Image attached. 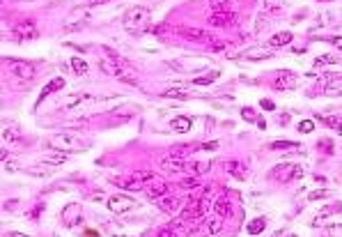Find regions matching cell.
I'll list each match as a JSON object with an SVG mask.
<instances>
[{"label":"cell","mask_w":342,"mask_h":237,"mask_svg":"<svg viewBox=\"0 0 342 237\" xmlns=\"http://www.w3.org/2000/svg\"><path fill=\"white\" fill-rule=\"evenodd\" d=\"M149 19H152V14H149L147 7L143 5H136V7H129V10L124 12V30L131 35H140L145 33V30L149 28Z\"/></svg>","instance_id":"cell-1"},{"label":"cell","mask_w":342,"mask_h":237,"mask_svg":"<svg viewBox=\"0 0 342 237\" xmlns=\"http://www.w3.org/2000/svg\"><path fill=\"white\" fill-rule=\"evenodd\" d=\"M51 148L53 150H60V152H76V150H83L81 140L76 138L74 134H56L51 136Z\"/></svg>","instance_id":"cell-2"},{"label":"cell","mask_w":342,"mask_h":237,"mask_svg":"<svg viewBox=\"0 0 342 237\" xmlns=\"http://www.w3.org/2000/svg\"><path fill=\"white\" fill-rule=\"evenodd\" d=\"M271 177H276L278 182H290V180H299L303 177V168L299 163H280L271 171Z\"/></svg>","instance_id":"cell-3"},{"label":"cell","mask_w":342,"mask_h":237,"mask_svg":"<svg viewBox=\"0 0 342 237\" xmlns=\"http://www.w3.org/2000/svg\"><path fill=\"white\" fill-rule=\"evenodd\" d=\"M7 65H10L12 74L19 76L21 81H33L35 74H37V69H35V65H30L28 60H16V58H7Z\"/></svg>","instance_id":"cell-4"},{"label":"cell","mask_w":342,"mask_h":237,"mask_svg":"<svg viewBox=\"0 0 342 237\" xmlns=\"http://www.w3.org/2000/svg\"><path fill=\"white\" fill-rule=\"evenodd\" d=\"M106 205L113 214H117V217H120V214H126L129 209H136V200L131 198V196H124V194L111 196V198L106 200Z\"/></svg>","instance_id":"cell-5"},{"label":"cell","mask_w":342,"mask_h":237,"mask_svg":"<svg viewBox=\"0 0 342 237\" xmlns=\"http://www.w3.org/2000/svg\"><path fill=\"white\" fill-rule=\"evenodd\" d=\"M232 23H236V14L230 10H216L209 16V26L214 28H230Z\"/></svg>","instance_id":"cell-6"},{"label":"cell","mask_w":342,"mask_h":237,"mask_svg":"<svg viewBox=\"0 0 342 237\" xmlns=\"http://www.w3.org/2000/svg\"><path fill=\"white\" fill-rule=\"evenodd\" d=\"M179 35L184 39H191V42H200V44H209L212 42V33H209V30H202V28H181L179 30Z\"/></svg>","instance_id":"cell-7"},{"label":"cell","mask_w":342,"mask_h":237,"mask_svg":"<svg viewBox=\"0 0 342 237\" xmlns=\"http://www.w3.org/2000/svg\"><path fill=\"white\" fill-rule=\"evenodd\" d=\"M273 88L276 90H294L296 88V74L294 72H278L276 81H273Z\"/></svg>","instance_id":"cell-8"},{"label":"cell","mask_w":342,"mask_h":237,"mask_svg":"<svg viewBox=\"0 0 342 237\" xmlns=\"http://www.w3.org/2000/svg\"><path fill=\"white\" fill-rule=\"evenodd\" d=\"M159 166L163 168L166 173H184L186 168H189V163H186V159H177V157H163L161 161H159Z\"/></svg>","instance_id":"cell-9"},{"label":"cell","mask_w":342,"mask_h":237,"mask_svg":"<svg viewBox=\"0 0 342 237\" xmlns=\"http://www.w3.org/2000/svg\"><path fill=\"white\" fill-rule=\"evenodd\" d=\"M223 171H225L227 175H232L234 180H239V182L248 180V168H246V163H241V161H225L223 163Z\"/></svg>","instance_id":"cell-10"},{"label":"cell","mask_w":342,"mask_h":237,"mask_svg":"<svg viewBox=\"0 0 342 237\" xmlns=\"http://www.w3.org/2000/svg\"><path fill=\"white\" fill-rule=\"evenodd\" d=\"M37 26L33 21H23V23H16L14 26V37L16 39H35L37 37Z\"/></svg>","instance_id":"cell-11"},{"label":"cell","mask_w":342,"mask_h":237,"mask_svg":"<svg viewBox=\"0 0 342 237\" xmlns=\"http://www.w3.org/2000/svg\"><path fill=\"white\" fill-rule=\"evenodd\" d=\"M62 223L65 226H74V223H78L81 221V205H76V203H71V205H67L65 209H62Z\"/></svg>","instance_id":"cell-12"},{"label":"cell","mask_w":342,"mask_h":237,"mask_svg":"<svg viewBox=\"0 0 342 237\" xmlns=\"http://www.w3.org/2000/svg\"><path fill=\"white\" fill-rule=\"evenodd\" d=\"M159 203V209L161 212H166V214H172V212H177L179 209V205H181V198L179 196H172V194H168V196H163L161 200H156Z\"/></svg>","instance_id":"cell-13"},{"label":"cell","mask_w":342,"mask_h":237,"mask_svg":"<svg viewBox=\"0 0 342 237\" xmlns=\"http://www.w3.org/2000/svg\"><path fill=\"white\" fill-rule=\"evenodd\" d=\"M65 85H67V83H65V79H53L51 83H46V85H44V88H42V92H39V97H37V106L44 102V99L48 97V94H53V92H60V90L65 88Z\"/></svg>","instance_id":"cell-14"},{"label":"cell","mask_w":342,"mask_h":237,"mask_svg":"<svg viewBox=\"0 0 342 237\" xmlns=\"http://www.w3.org/2000/svg\"><path fill=\"white\" fill-rule=\"evenodd\" d=\"M170 194V186L166 184V182H159V184H152V186H145V196H147L149 200H161L163 196Z\"/></svg>","instance_id":"cell-15"},{"label":"cell","mask_w":342,"mask_h":237,"mask_svg":"<svg viewBox=\"0 0 342 237\" xmlns=\"http://www.w3.org/2000/svg\"><path fill=\"white\" fill-rule=\"evenodd\" d=\"M214 214L221 219H227L232 214V205H230V200H227V196L216 198V203H214Z\"/></svg>","instance_id":"cell-16"},{"label":"cell","mask_w":342,"mask_h":237,"mask_svg":"<svg viewBox=\"0 0 342 237\" xmlns=\"http://www.w3.org/2000/svg\"><path fill=\"white\" fill-rule=\"evenodd\" d=\"M333 214H337V212H333L331 207H324V209H319V212L314 214V219H312V226H314V228L331 226V219H333Z\"/></svg>","instance_id":"cell-17"},{"label":"cell","mask_w":342,"mask_h":237,"mask_svg":"<svg viewBox=\"0 0 342 237\" xmlns=\"http://www.w3.org/2000/svg\"><path fill=\"white\" fill-rule=\"evenodd\" d=\"M113 184L122 186V189H129V191H140V189H145L143 182L134 180L131 175H129V177H113Z\"/></svg>","instance_id":"cell-18"},{"label":"cell","mask_w":342,"mask_h":237,"mask_svg":"<svg viewBox=\"0 0 342 237\" xmlns=\"http://www.w3.org/2000/svg\"><path fill=\"white\" fill-rule=\"evenodd\" d=\"M67 152H60V150H56V152H48V154H44L42 157V163H48V166H62V163L67 161Z\"/></svg>","instance_id":"cell-19"},{"label":"cell","mask_w":342,"mask_h":237,"mask_svg":"<svg viewBox=\"0 0 342 237\" xmlns=\"http://www.w3.org/2000/svg\"><path fill=\"white\" fill-rule=\"evenodd\" d=\"M195 150H200V145H191V143H186V145H175V148H170V157H177V159H184V157H189V154H193Z\"/></svg>","instance_id":"cell-20"},{"label":"cell","mask_w":342,"mask_h":237,"mask_svg":"<svg viewBox=\"0 0 342 237\" xmlns=\"http://www.w3.org/2000/svg\"><path fill=\"white\" fill-rule=\"evenodd\" d=\"M170 127L175 131H179V134H186V131L193 127V120H191L189 115H177L175 120H170Z\"/></svg>","instance_id":"cell-21"},{"label":"cell","mask_w":342,"mask_h":237,"mask_svg":"<svg viewBox=\"0 0 342 237\" xmlns=\"http://www.w3.org/2000/svg\"><path fill=\"white\" fill-rule=\"evenodd\" d=\"M290 42H292V33H287V30H285V33H278V35H273V37L269 39V44H267V46L276 51L278 46H287V44H290Z\"/></svg>","instance_id":"cell-22"},{"label":"cell","mask_w":342,"mask_h":237,"mask_svg":"<svg viewBox=\"0 0 342 237\" xmlns=\"http://www.w3.org/2000/svg\"><path fill=\"white\" fill-rule=\"evenodd\" d=\"M273 56V49H253V51L246 53V60H267Z\"/></svg>","instance_id":"cell-23"},{"label":"cell","mask_w":342,"mask_h":237,"mask_svg":"<svg viewBox=\"0 0 342 237\" xmlns=\"http://www.w3.org/2000/svg\"><path fill=\"white\" fill-rule=\"evenodd\" d=\"M69 65H71V72H74L76 76H85L90 72V65L83 60V58H71Z\"/></svg>","instance_id":"cell-24"},{"label":"cell","mask_w":342,"mask_h":237,"mask_svg":"<svg viewBox=\"0 0 342 237\" xmlns=\"http://www.w3.org/2000/svg\"><path fill=\"white\" fill-rule=\"evenodd\" d=\"M140 108L138 106H131V104H124V106H117L115 111H113V115L115 117H131V115H138Z\"/></svg>","instance_id":"cell-25"},{"label":"cell","mask_w":342,"mask_h":237,"mask_svg":"<svg viewBox=\"0 0 342 237\" xmlns=\"http://www.w3.org/2000/svg\"><path fill=\"white\" fill-rule=\"evenodd\" d=\"M212 166H214L212 159H204V161H195V163H191V171H193L195 175H207V173L212 171Z\"/></svg>","instance_id":"cell-26"},{"label":"cell","mask_w":342,"mask_h":237,"mask_svg":"<svg viewBox=\"0 0 342 237\" xmlns=\"http://www.w3.org/2000/svg\"><path fill=\"white\" fill-rule=\"evenodd\" d=\"M85 102H94L92 94H74V97H69L65 102V108H74V106H81V104Z\"/></svg>","instance_id":"cell-27"},{"label":"cell","mask_w":342,"mask_h":237,"mask_svg":"<svg viewBox=\"0 0 342 237\" xmlns=\"http://www.w3.org/2000/svg\"><path fill=\"white\" fill-rule=\"evenodd\" d=\"M264 228H267V219H264V217L253 219V221L248 223V232H250V235H259V232H264Z\"/></svg>","instance_id":"cell-28"},{"label":"cell","mask_w":342,"mask_h":237,"mask_svg":"<svg viewBox=\"0 0 342 237\" xmlns=\"http://www.w3.org/2000/svg\"><path fill=\"white\" fill-rule=\"evenodd\" d=\"M218 76H221V72H212V74H207V76H200V79L191 81V85H212Z\"/></svg>","instance_id":"cell-29"},{"label":"cell","mask_w":342,"mask_h":237,"mask_svg":"<svg viewBox=\"0 0 342 237\" xmlns=\"http://www.w3.org/2000/svg\"><path fill=\"white\" fill-rule=\"evenodd\" d=\"M335 62H337V58H335V56H331V53H326V56L314 58L312 67H326V65H335Z\"/></svg>","instance_id":"cell-30"},{"label":"cell","mask_w":342,"mask_h":237,"mask_svg":"<svg viewBox=\"0 0 342 237\" xmlns=\"http://www.w3.org/2000/svg\"><path fill=\"white\" fill-rule=\"evenodd\" d=\"M221 230H223V219L221 217L212 219V221L207 223V232H209V235H216V232H221Z\"/></svg>","instance_id":"cell-31"},{"label":"cell","mask_w":342,"mask_h":237,"mask_svg":"<svg viewBox=\"0 0 342 237\" xmlns=\"http://www.w3.org/2000/svg\"><path fill=\"white\" fill-rule=\"evenodd\" d=\"M200 186V177H184L179 182V189H198Z\"/></svg>","instance_id":"cell-32"},{"label":"cell","mask_w":342,"mask_h":237,"mask_svg":"<svg viewBox=\"0 0 342 237\" xmlns=\"http://www.w3.org/2000/svg\"><path fill=\"white\" fill-rule=\"evenodd\" d=\"M328 196H331L328 189H314L312 194H308V200L312 203V200H324V198H328Z\"/></svg>","instance_id":"cell-33"},{"label":"cell","mask_w":342,"mask_h":237,"mask_svg":"<svg viewBox=\"0 0 342 237\" xmlns=\"http://www.w3.org/2000/svg\"><path fill=\"white\" fill-rule=\"evenodd\" d=\"M317 148H319V152H324V154H333V140L331 138H322L317 143Z\"/></svg>","instance_id":"cell-34"},{"label":"cell","mask_w":342,"mask_h":237,"mask_svg":"<svg viewBox=\"0 0 342 237\" xmlns=\"http://www.w3.org/2000/svg\"><path fill=\"white\" fill-rule=\"evenodd\" d=\"M324 92L331 94V97H342V83H331L324 88Z\"/></svg>","instance_id":"cell-35"},{"label":"cell","mask_w":342,"mask_h":237,"mask_svg":"<svg viewBox=\"0 0 342 237\" xmlns=\"http://www.w3.org/2000/svg\"><path fill=\"white\" fill-rule=\"evenodd\" d=\"M241 117H244L246 122H257V120H259V117H257V113H255L253 108H248V106H246V108H241Z\"/></svg>","instance_id":"cell-36"},{"label":"cell","mask_w":342,"mask_h":237,"mask_svg":"<svg viewBox=\"0 0 342 237\" xmlns=\"http://www.w3.org/2000/svg\"><path fill=\"white\" fill-rule=\"evenodd\" d=\"M163 97H175V99H186V97H189V92H186V90H177V88H172V90H166V92H163Z\"/></svg>","instance_id":"cell-37"},{"label":"cell","mask_w":342,"mask_h":237,"mask_svg":"<svg viewBox=\"0 0 342 237\" xmlns=\"http://www.w3.org/2000/svg\"><path fill=\"white\" fill-rule=\"evenodd\" d=\"M3 138H5V143H12V140L19 138V131H14L12 127H5L3 129Z\"/></svg>","instance_id":"cell-38"},{"label":"cell","mask_w":342,"mask_h":237,"mask_svg":"<svg viewBox=\"0 0 342 237\" xmlns=\"http://www.w3.org/2000/svg\"><path fill=\"white\" fill-rule=\"evenodd\" d=\"M294 145V140H276V143H271V150H290Z\"/></svg>","instance_id":"cell-39"},{"label":"cell","mask_w":342,"mask_h":237,"mask_svg":"<svg viewBox=\"0 0 342 237\" xmlns=\"http://www.w3.org/2000/svg\"><path fill=\"white\" fill-rule=\"evenodd\" d=\"M312 129H314V122H312V120H303V122H299V131H301V134H310Z\"/></svg>","instance_id":"cell-40"},{"label":"cell","mask_w":342,"mask_h":237,"mask_svg":"<svg viewBox=\"0 0 342 237\" xmlns=\"http://www.w3.org/2000/svg\"><path fill=\"white\" fill-rule=\"evenodd\" d=\"M328 237H342V223L328 226Z\"/></svg>","instance_id":"cell-41"},{"label":"cell","mask_w":342,"mask_h":237,"mask_svg":"<svg viewBox=\"0 0 342 237\" xmlns=\"http://www.w3.org/2000/svg\"><path fill=\"white\" fill-rule=\"evenodd\" d=\"M156 237H179V232L172 230V228H161V230L156 232Z\"/></svg>","instance_id":"cell-42"},{"label":"cell","mask_w":342,"mask_h":237,"mask_svg":"<svg viewBox=\"0 0 342 237\" xmlns=\"http://www.w3.org/2000/svg\"><path fill=\"white\" fill-rule=\"evenodd\" d=\"M267 23H269V19H267V16H259V19L255 21V33H262V30H264V26H267Z\"/></svg>","instance_id":"cell-43"},{"label":"cell","mask_w":342,"mask_h":237,"mask_svg":"<svg viewBox=\"0 0 342 237\" xmlns=\"http://www.w3.org/2000/svg\"><path fill=\"white\" fill-rule=\"evenodd\" d=\"M259 106H262L264 111H276V104H273L271 99H262V102H259Z\"/></svg>","instance_id":"cell-44"},{"label":"cell","mask_w":342,"mask_h":237,"mask_svg":"<svg viewBox=\"0 0 342 237\" xmlns=\"http://www.w3.org/2000/svg\"><path fill=\"white\" fill-rule=\"evenodd\" d=\"M209 49H212L214 53H218V51H225L227 44H225V42H212V46H209Z\"/></svg>","instance_id":"cell-45"},{"label":"cell","mask_w":342,"mask_h":237,"mask_svg":"<svg viewBox=\"0 0 342 237\" xmlns=\"http://www.w3.org/2000/svg\"><path fill=\"white\" fill-rule=\"evenodd\" d=\"M42 209H44V205H37V207L33 209V214H30V219H39L42 217Z\"/></svg>","instance_id":"cell-46"},{"label":"cell","mask_w":342,"mask_h":237,"mask_svg":"<svg viewBox=\"0 0 342 237\" xmlns=\"http://www.w3.org/2000/svg\"><path fill=\"white\" fill-rule=\"evenodd\" d=\"M218 148V143H216V140H212V143H202V145H200V150H216Z\"/></svg>","instance_id":"cell-47"},{"label":"cell","mask_w":342,"mask_h":237,"mask_svg":"<svg viewBox=\"0 0 342 237\" xmlns=\"http://www.w3.org/2000/svg\"><path fill=\"white\" fill-rule=\"evenodd\" d=\"M209 5L214 7V10H221V5H223V0H209Z\"/></svg>","instance_id":"cell-48"},{"label":"cell","mask_w":342,"mask_h":237,"mask_svg":"<svg viewBox=\"0 0 342 237\" xmlns=\"http://www.w3.org/2000/svg\"><path fill=\"white\" fill-rule=\"evenodd\" d=\"M0 159H3V161H7V159H10V152H7V148L0 150Z\"/></svg>","instance_id":"cell-49"},{"label":"cell","mask_w":342,"mask_h":237,"mask_svg":"<svg viewBox=\"0 0 342 237\" xmlns=\"http://www.w3.org/2000/svg\"><path fill=\"white\" fill-rule=\"evenodd\" d=\"M16 205H19V200H7V203H5V207H7V209H14Z\"/></svg>","instance_id":"cell-50"},{"label":"cell","mask_w":342,"mask_h":237,"mask_svg":"<svg viewBox=\"0 0 342 237\" xmlns=\"http://www.w3.org/2000/svg\"><path fill=\"white\" fill-rule=\"evenodd\" d=\"M103 3H108V0H90V7H97V5H103Z\"/></svg>","instance_id":"cell-51"},{"label":"cell","mask_w":342,"mask_h":237,"mask_svg":"<svg viewBox=\"0 0 342 237\" xmlns=\"http://www.w3.org/2000/svg\"><path fill=\"white\" fill-rule=\"evenodd\" d=\"M333 44H335L337 49H342V37H335V39H333Z\"/></svg>","instance_id":"cell-52"},{"label":"cell","mask_w":342,"mask_h":237,"mask_svg":"<svg viewBox=\"0 0 342 237\" xmlns=\"http://www.w3.org/2000/svg\"><path fill=\"white\" fill-rule=\"evenodd\" d=\"M10 237H28V235H23V232H10Z\"/></svg>","instance_id":"cell-53"},{"label":"cell","mask_w":342,"mask_h":237,"mask_svg":"<svg viewBox=\"0 0 342 237\" xmlns=\"http://www.w3.org/2000/svg\"><path fill=\"white\" fill-rule=\"evenodd\" d=\"M273 237H278V235H273Z\"/></svg>","instance_id":"cell-54"}]
</instances>
